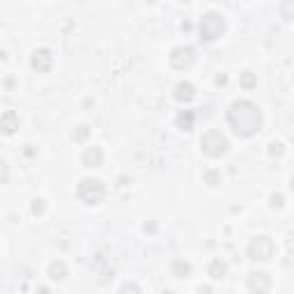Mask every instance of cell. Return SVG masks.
I'll return each instance as SVG.
<instances>
[{
  "label": "cell",
  "mask_w": 294,
  "mask_h": 294,
  "mask_svg": "<svg viewBox=\"0 0 294 294\" xmlns=\"http://www.w3.org/2000/svg\"><path fill=\"white\" fill-rule=\"evenodd\" d=\"M228 124L230 129L234 131V136L239 138H250L260 131L262 127V113L260 108L248 99H239V101H232L228 108Z\"/></svg>",
  "instance_id": "1"
},
{
  "label": "cell",
  "mask_w": 294,
  "mask_h": 294,
  "mask_svg": "<svg viewBox=\"0 0 294 294\" xmlns=\"http://www.w3.org/2000/svg\"><path fill=\"white\" fill-rule=\"evenodd\" d=\"M200 39L204 41H214L219 39V37H223L225 32V19L219 14V12H207V14L200 19Z\"/></svg>",
  "instance_id": "2"
},
{
  "label": "cell",
  "mask_w": 294,
  "mask_h": 294,
  "mask_svg": "<svg viewBox=\"0 0 294 294\" xmlns=\"http://www.w3.org/2000/svg\"><path fill=\"white\" fill-rule=\"evenodd\" d=\"M76 193H78V198L83 200L85 204H99L106 195V186H104V182L97 180V177H85V180H80Z\"/></svg>",
  "instance_id": "3"
},
{
  "label": "cell",
  "mask_w": 294,
  "mask_h": 294,
  "mask_svg": "<svg viewBox=\"0 0 294 294\" xmlns=\"http://www.w3.org/2000/svg\"><path fill=\"white\" fill-rule=\"evenodd\" d=\"M200 147H202V152L209 159H219V156H223L228 152V140H225V136L221 131L209 129L200 138Z\"/></svg>",
  "instance_id": "4"
},
{
  "label": "cell",
  "mask_w": 294,
  "mask_h": 294,
  "mask_svg": "<svg viewBox=\"0 0 294 294\" xmlns=\"http://www.w3.org/2000/svg\"><path fill=\"white\" fill-rule=\"evenodd\" d=\"M274 253H276V246L269 237L260 234V237L250 239V244H248V258L250 260H255V262H267V260L274 258Z\"/></svg>",
  "instance_id": "5"
},
{
  "label": "cell",
  "mask_w": 294,
  "mask_h": 294,
  "mask_svg": "<svg viewBox=\"0 0 294 294\" xmlns=\"http://www.w3.org/2000/svg\"><path fill=\"white\" fill-rule=\"evenodd\" d=\"M170 65L175 67V69H189L191 65H193V60H195V53H193V49H189V46H177V49H173L170 51Z\"/></svg>",
  "instance_id": "6"
},
{
  "label": "cell",
  "mask_w": 294,
  "mask_h": 294,
  "mask_svg": "<svg viewBox=\"0 0 294 294\" xmlns=\"http://www.w3.org/2000/svg\"><path fill=\"white\" fill-rule=\"evenodd\" d=\"M30 65H32V69L46 74V71H51V67H53V53H51L49 49H37L35 53L30 55Z\"/></svg>",
  "instance_id": "7"
},
{
  "label": "cell",
  "mask_w": 294,
  "mask_h": 294,
  "mask_svg": "<svg viewBox=\"0 0 294 294\" xmlns=\"http://www.w3.org/2000/svg\"><path fill=\"white\" fill-rule=\"evenodd\" d=\"M248 289L250 292H269L271 289V278L264 271H253L248 276Z\"/></svg>",
  "instance_id": "8"
},
{
  "label": "cell",
  "mask_w": 294,
  "mask_h": 294,
  "mask_svg": "<svg viewBox=\"0 0 294 294\" xmlns=\"http://www.w3.org/2000/svg\"><path fill=\"white\" fill-rule=\"evenodd\" d=\"M80 161H83L85 168H99L101 161H104V152H101V147H88V150L83 152V156H80Z\"/></svg>",
  "instance_id": "9"
},
{
  "label": "cell",
  "mask_w": 294,
  "mask_h": 294,
  "mask_svg": "<svg viewBox=\"0 0 294 294\" xmlns=\"http://www.w3.org/2000/svg\"><path fill=\"white\" fill-rule=\"evenodd\" d=\"M0 127H3L5 136H12L16 129H19V115H16L14 110H5L3 117H0Z\"/></svg>",
  "instance_id": "10"
},
{
  "label": "cell",
  "mask_w": 294,
  "mask_h": 294,
  "mask_svg": "<svg viewBox=\"0 0 294 294\" xmlns=\"http://www.w3.org/2000/svg\"><path fill=\"white\" fill-rule=\"evenodd\" d=\"M195 97V88L191 83H177L175 85V99L177 101H191Z\"/></svg>",
  "instance_id": "11"
},
{
  "label": "cell",
  "mask_w": 294,
  "mask_h": 294,
  "mask_svg": "<svg viewBox=\"0 0 294 294\" xmlns=\"http://www.w3.org/2000/svg\"><path fill=\"white\" fill-rule=\"evenodd\" d=\"M67 274H69V269H67V264L62 260H55V262L49 264V276L53 280H65Z\"/></svg>",
  "instance_id": "12"
},
{
  "label": "cell",
  "mask_w": 294,
  "mask_h": 294,
  "mask_svg": "<svg viewBox=\"0 0 294 294\" xmlns=\"http://www.w3.org/2000/svg\"><path fill=\"white\" fill-rule=\"evenodd\" d=\"M170 274H173L175 278H189V276H191V264L184 262V260H175V262L170 264Z\"/></svg>",
  "instance_id": "13"
},
{
  "label": "cell",
  "mask_w": 294,
  "mask_h": 294,
  "mask_svg": "<svg viewBox=\"0 0 294 294\" xmlns=\"http://www.w3.org/2000/svg\"><path fill=\"white\" fill-rule=\"evenodd\" d=\"M225 274H228V264L223 262V260H212V264H209V278H214V280H221V278H225Z\"/></svg>",
  "instance_id": "14"
},
{
  "label": "cell",
  "mask_w": 294,
  "mask_h": 294,
  "mask_svg": "<svg viewBox=\"0 0 294 294\" xmlns=\"http://www.w3.org/2000/svg\"><path fill=\"white\" fill-rule=\"evenodd\" d=\"M278 12L285 21H294V0H280Z\"/></svg>",
  "instance_id": "15"
},
{
  "label": "cell",
  "mask_w": 294,
  "mask_h": 294,
  "mask_svg": "<svg viewBox=\"0 0 294 294\" xmlns=\"http://www.w3.org/2000/svg\"><path fill=\"white\" fill-rule=\"evenodd\" d=\"M177 124H180L182 131H191V127H193V113H182L180 117H177Z\"/></svg>",
  "instance_id": "16"
},
{
  "label": "cell",
  "mask_w": 294,
  "mask_h": 294,
  "mask_svg": "<svg viewBox=\"0 0 294 294\" xmlns=\"http://www.w3.org/2000/svg\"><path fill=\"white\" fill-rule=\"evenodd\" d=\"M204 180H207V184H209V186H219L221 184V175L216 173V170H209V173L204 175Z\"/></svg>",
  "instance_id": "17"
},
{
  "label": "cell",
  "mask_w": 294,
  "mask_h": 294,
  "mask_svg": "<svg viewBox=\"0 0 294 294\" xmlns=\"http://www.w3.org/2000/svg\"><path fill=\"white\" fill-rule=\"evenodd\" d=\"M241 85H244L246 90H250V88H255V76L250 74V71H246V74L241 76Z\"/></svg>",
  "instance_id": "18"
},
{
  "label": "cell",
  "mask_w": 294,
  "mask_h": 294,
  "mask_svg": "<svg viewBox=\"0 0 294 294\" xmlns=\"http://www.w3.org/2000/svg\"><path fill=\"white\" fill-rule=\"evenodd\" d=\"M88 134H90V129H88V127H78V129L74 131V140H76V143H80V140L88 138Z\"/></svg>",
  "instance_id": "19"
},
{
  "label": "cell",
  "mask_w": 294,
  "mask_h": 294,
  "mask_svg": "<svg viewBox=\"0 0 294 294\" xmlns=\"http://www.w3.org/2000/svg\"><path fill=\"white\" fill-rule=\"evenodd\" d=\"M32 214H44V200H35L32 202Z\"/></svg>",
  "instance_id": "20"
},
{
  "label": "cell",
  "mask_w": 294,
  "mask_h": 294,
  "mask_svg": "<svg viewBox=\"0 0 294 294\" xmlns=\"http://www.w3.org/2000/svg\"><path fill=\"white\" fill-rule=\"evenodd\" d=\"M269 147H271V156H278V154H283V145H280V143H271L269 145Z\"/></svg>",
  "instance_id": "21"
},
{
  "label": "cell",
  "mask_w": 294,
  "mask_h": 294,
  "mask_svg": "<svg viewBox=\"0 0 294 294\" xmlns=\"http://www.w3.org/2000/svg\"><path fill=\"white\" fill-rule=\"evenodd\" d=\"M271 204L274 207H283V195H271Z\"/></svg>",
  "instance_id": "22"
},
{
  "label": "cell",
  "mask_w": 294,
  "mask_h": 294,
  "mask_svg": "<svg viewBox=\"0 0 294 294\" xmlns=\"http://www.w3.org/2000/svg\"><path fill=\"white\" fill-rule=\"evenodd\" d=\"M127 289H136V292H140V287H138V285H131V283L122 285V292H127Z\"/></svg>",
  "instance_id": "23"
},
{
  "label": "cell",
  "mask_w": 294,
  "mask_h": 294,
  "mask_svg": "<svg viewBox=\"0 0 294 294\" xmlns=\"http://www.w3.org/2000/svg\"><path fill=\"white\" fill-rule=\"evenodd\" d=\"M292 191H294V177H292Z\"/></svg>",
  "instance_id": "24"
},
{
  "label": "cell",
  "mask_w": 294,
  "mask_h": 294,
  "mask_svg": "<svg viewBox=\"0 0 294 294\" xmlns=\"http://www.w3.org/2000/svg\"><path fill=\"white\" fill-rule=\"evenodd\" d=\"M182 3H191V0H182Z\"/></svg>",
  "instance_id": "25"
}]
</instances>
